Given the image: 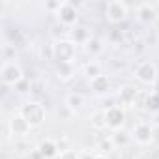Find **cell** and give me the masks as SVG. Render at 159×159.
Listing matches in <instances>:
<instances>
[{
	"label": "cell",
	"instance_id": "cell-11",
	"mask_svg": "<svg viewBox=\"0 0 159 159\" xmlns=\"http://www.w3.org/2000/svg\"><path fill=\"white\" fill-rule=\"evenodd\" d=\"M90 88H92V92L96 94V96H99V98H107L109 94H111V90H112V81H111V77L109 75H99V77H96V79H90Z\"/></svg>",
	"mask_w": 159,
	"mask_h": 159
},
{
	"label": "cell",
	"instance_id": "cell-31",
	"mask_svg": "<svg viewBox=\"0 0 159 159\" xmlns=\"http://www.w3.org/2000/svg\"><path fill=\"white\" fill-rule=\"evenodd\" d=\"M155 41H157V34H155V32H153L152 36L148 34V36H146V39H144V43H146V45H153Z\"/></svg>",
	"mask_w": 159,
	"mask_h": 159
},
{
	"label": "cell",
	"instance_id": "cell-28",
	"mask_svg": "<svg viewBox=\"0 0 159 159\" xmlns=\"http://www.w3.org/2000/svg\"><path fill=\"white\" fill-rule=\"evenodd\" d=\"M60 4H62V2H47V4H45V10H49V11H52V13L56 15V11H58Z\"/></svg>",
	"mask_w": 159,
	"mask_h": 159
},
{
	"label": "cell",
	"instance_id": "cell-25",
	"mask_svg": "<svg viewBox=\"0 0 159 159\" xmlns=\"http://www.w3.org/2000/svg\"><path fill=\"white\" fill-rule=\"evenodd\" d=\"M39 56H41V60L52 62V60H54V49H52V45H41V49H39Z\"/></svg>",
	"mask_w": 159,
	"mask_h": 159
},
{
	"label": "cell",
	"instance_id": "cell-6",
	"mask_svg": "<svg viewBox=\"0 0 159 159\" xmlns=\"http://www.w3.org/2000/svg\"><path fill=\"white\" fill-rule=\"evenodd\" d=\"M127 13H129V8L125 2L122 0H109L105 4V17L111 25H120L127 19Z\"/></svg>",
	"mask_w": 159,
	"mask_h": 159
},
{
	"label": "cell",
	"instance_id": "cell-8",
	"mask_svg": "<svg viewBox=\"0 0 159 159\" xmlns=\"http://www.w3.org/2000/svg\"><path fill=\"white\" fill-rule=\"evenodd\" d=\"M8 129H10V135H11V137H15V139H25V137L32 131V125L17 112V114H13V116L10 118Z\"/></svg>",
	"mask_w": 159,
	"mask_h": 159
},
{
	"label": "cell",
	"instance_id": "cell-10",
	"mask_svg": "<svg viewBox=\"0 0 159 159\" xmlns=\"http://www.w3.org/2000/svg\"><path fill=\"white\" fill-rule=\"evenodd\" d=\"M137 19L139 23L142 25H155L157 19H159V13H157V8L150 2H142L137 6Z\"/></svg>",
	"mask_w": 159,
	"mask_h": 159
},
{
	"label": "cell",
	"instance_id": "cell-32",
	"mask_svg": "<svg viewBox=\"0 0 159 159\" xmlns=\"http://www.w3.org/2000/svg\"><path fill=\"white\" fill-rule=\"evenodd\" d=\"M152 92H153L155 96H159V79H157V81H155V84L152 86Z\"/></svg>",
	"mask_w": 159,
	"mask_h": 159
},
{
	"label": "cell",
	"instance_id": "cell-30",
	"mask_svg": "<svg viewBox=\"0 0 159 159\" xmlns=\"http://www.w3.org/2000/svg\"><path fill=\"white\" fill-rule=\"evenodd\" d=\"M152 144L159 146V127L153 125V135H152Z\"/></svg>",
	"mask_w": 159,
	"mask_h": 159
},
{
	"label": "cell",
	"instance_id": "cell-5",
	"mask_svg": "<svg viewBox=\"0 0 159 159\" xmlns=\"http://www.w3.org/2000/svg\"><path fill=\"white\" fill-rule=\"evenodd\" d=\"M135 79L144 84V86H153L155 81L159 79V73H157V66L150 60H142L135 66Z\"/></svg>",
	"mask_w": 159,
	"mask_h": 159
},
{
	"label": "cell",
	"instance_id": "cell-18",
	"mask_svg": "<svg viewBox=\"0 0 159 159\" xmlns=\"http://www.w3.org/2000/svg\"><path fill=\"white\" fill-rule=\"evenodd\" d=\"M83 71H84V75L88 77V81H90V79H96V77L103 75V66L99 62H96V60H90V62L84 64V69Z\"/></svg>",
	"mask_w": 159,
	"mask_h": 159
},
{
	"label": "cell",
	"instance_id": "cell-37",
	"mask_svg": "<svg viewBox=\"0 0 159 159\" xmlns=\"http://www.w3.org/2000/svg\"><path fill=\"white\" fill-rule=\"evenodd\" d=\"M6 159H11V157H6Z\"/></svg>",
	"mask_w": 159,
	"mask_h": 159
},
{
	"label": "cell",
	"instance_id": "cell-27",
	"mask_svg": "<svg viewBox=\"0 0 159 159\" xmlns=\"http://www.w3.org/2000/svg\"><path fill=\"white\" fill-rule=\"evenodd\" d=\"M58 159H79V152H75V150H66V152H60V155H58Z\"/></svg>",
	"mask_w": 159,
	"mask_h": 159
},
{
	"label": "cell",
	"instance_id": "cell-35",
	"mask_svg": "<svg viewBox=\"0 0 159 159\" xmlns=\"http://www.w3.org/2000/svg\"><path fill=\"white\" fill-rule=\"evenodd\" d=\"M155 30L159 32V19H157V23H155Z\"/></svg>",
	"mask_w": 159,
	"mask_h": 159
},
{
	"label": "cell",
	"instance_id": "cell-34",
	"mask_svg": "<svg viewBox=\"0 0 159 159\" xmlns=\"http://www.w3.org/2000/svg\"><path fill=\"white\" fill-rule=\"evenodd\" d=\"M96 159H109V155H105V153H96Z\"/></svg>",
	"mask_w": 159,
	"mask_h": 159
},
{
	"label": "cell",
	"instance_id": "cell-14",
	"mask_svg": "<svg viewBox=\"0 0 159 159\" xmlns=\"http://www.w3.org/2000/svg\"><path fill=\"white\" fill-rule=\"evenodd\" d=\"M36 150L41 153L43 159H58L60 155V146H58V140L54 139H43Z\"/></svg>",
	"mask_w": 159,
	"mask_h": 159
},
{
	"label": "cell",
	"instance_id": "cell-36",
	"mask_svg": "<svg viewBox=\"0 0 159 159\" xmlns=\"http://www.w3.org/2000/svg\"><path fill=\"white\" fill-rule=\"evenodd\" d=\"M153 6H155V8H159V0H157V2H155V4H153Z\"/></svg>",
	"mask_w": 159,
	"mask_h": 159
},
{
	"label": "cell",
	"instance_id": "cell-15",
	"mask_svg": "<svg viewBox=\"0 0 159 159\" xmlns=\"http://www.w3.org/2000/svg\"><path fill=\"white\" fill-rule=\"evenodd\" d=\"M66 109L71 114H77L84 109V96L81 92H69L66 96Z\"/></svg>",
	"mask_w": 159,
	"mask_h": 159
},
{
	"label": "cell",
	"instance_id": "cell-9",
	"mask_svg": "<svg viewBox=\"0 0 159 159\" xmlns=\"http://www.w3.org/2000/svg\"><path fill=\"white\" fill-rule=\"evenodd\" d=\"M152 135H153V124H148V122H139L135 127H133V140L139 144V146H148L152 144Z\"/></svg>",
	"mask_w": 159,
	"mask_h": 159
},
{
	"label": "cell",
	"instance_id": "cell-2",
	"mask_svg": "<svg viewBox=\"0 0 159 159\" xmlns=\"http://www.w3.org/2000/svg\"><path fill=\"white\" fill-rule=\"evenodd\" d=\"M54 49V62L56 64H69L75 62V54H77V45L69 39V38H60L52 43Z\"/></svg>",
	"mask_w": 159,
	"mask_h": 159
},
{
	"label": "cell",
	"instance_id": "cell-21",
	"mask_svg": "<svg viewBox=\"0 0 159 159\" xmlns=\"http://www.w3.org/2000/svg\"><path fill=\"white\" fill-rule=\"evenodd\" d=\"M111 139H112V142H114V146H116V148H118V146H120V148H124V146H127V144L131 142V139H133V137H131V135H127V133L122 129V131H114V133L111 135Z\"/></svg>",
	"mask_w": 159,
	"mask_h": 159
},
{
	"label": "cell",
	"instance_id": "cell-29",
	"mask_svg": "<svg viewBox=\"0 0 159 159\" xmlns=\"http://www.w3.org/2000/svg\"><path fill=\"white\" fill-rule=\"evenodd\" d=\"M79 159H96V153L94 152H79Z\"/></svg>",
	"mask_w": 159,
	"mask_h": 159
},
{
	"label": "cell",
	"instance_id": "cell-23",
	"mask_svg": "<svg viewBox=\"0 0 159 159\" xmlns=\"http://www.w3.org/2000/svg\"><path fill=\"white\" fill-rule=\"evenodd\" d=\"M116 146H114V142H112V139L111 137H105V139H101L99 142H98V153H111L112 150H114Z\"/></svg>",
	"mask_w": 159,
	"mask_h": 159
},
{
	"label": "cell",
	"instance_id": "cell-4",
	"mask_svg": "<svg viewBox=\"0 0 159 159\" xmlns=\"http://www.w3.org/2000/svg\"><path fill=\"white\" fill-rule=\"evenodd\" d=\"M56 19L64 28H73L79 25V4L64 0L56 11Z\"/></svg>",
	"mask_w": 159,
	"mask_h": 159
},
{
	"label": "cell",
	"instance_id": "cell-3",
	"mask_svg": "<svg viewBox=\"0 0 159 159\" xmlns=\"http://www.w3.org/2000/svg\"><path fill=\"white\" fill-rule=\"evenodd\" d=\"M23 79H25V71H23V67L17 62L6 60L2 64V67H0V81H2L4 86H11L13 88L15 84H19L23 81Z\"/></svg>",
	"mask_w": 159,
	"mask_h": 159
},
{
	"label": "cell",
	"instance_id": "cell-12",
	"mask_svg": "<svg viewBox=\"0 0 159 159\" xmlns=\"http://www.w3.org/2000/svg\"><path fill=\"white\" fill-rule=\"evenodd\" d=\"M137 98H139V90H137V86H133V84H124V86H120V90H118V94H116V101H118L120 107H133L135 101H137Z\"/></svg>",
	"mask_w": 159,
	"mask_h": 159
},
{
	"label": "cell",
	"instance_id": "cell-20",
	"mask_svg": "<svg viewBox=\"0 0 159 159\" xmlns=\"http://www.w3.org/2000/svg\"><path fill=\"white\" fill-rule=\"evenodd\" d=\"M90 125L98 131L105 129L107 127V122H105V111H96L90 114Z\"/></svg>",
	"mask_w": 159,
	"mask_h": 159
},
{
	"label": "cell",
	"instance_id": "cell-33",
	"mask_svg": "<svg viewBox=\"0 0 159 159\" xmlns=\"http://www.w3.org/2000/svg\"><path fill=\"white\" fill-rule=\"evenodd\" d=\"M152 124H153L155 127H159V112H157V114H153V120H152Z\"/></svg>",
	"mask_w": 159,
	"mask_h": 159
},
{
	"label": "cell",
	"instance_id": "cell-26",
	"mask_svg": "<svg viewBox=\"0 0 159 159\" xmlns=\"http://www.w3.org/2000/svg\"><path fill=\"white\" fill-rule=\"evenodd\" d=\"M13 92H17V94H26V92H32V83H30L28 79L25 77L19 84H15V86H13Z\"/></svg>",
	"mask_w": 159,
	"mask_h": 159
},
{
	"label": "cell",
	"instance_id": "cell-7",
	"mask_svg": "<svg viewBox=\"0 0 159 159\" xmlns=\"http://www.w3.org/2000/svg\"><path fill=\"white\" fill-rule=\"evenodd\" d=\"M105 111V122H107V129H111L112 133L114 131H122L125 122H127V112L124 107L120 105H114L111 109H103Z\"/></svg>",
	"mask_w": 159,
	"mask_h": 159
},
{
	"label": "cell",
	"instance_id": "cell-19",
	"mask_svg": "<svg viewBox=\"0 0 159 159\" xmlns=\"http://www.w3.org/2000/svg\"><path fill=\"white\" fill-rule=\"evenodd\" d=\"M84 51H86V54H90V56H99V54L103 52V39L94 36V38L84 45Z\"/></svg>",
	"mask_w": 159,
	"mask_h": 159
},
{
	"label": "cell",
	"instance_id": "cell-24",
	"mask_svg": "<svg viewBox=\"0 0 159 159\" xmlns=\"http://www.w3.org/2000/svg\"><path fill=\"white\" fill-rule=\"evenodd\" d=\"M109 41H112V43H116V45L124 43V41H125V34H124V30H120V28H112V30H109Z\"/></svg>",
	"mask_w": 159,
	"mask_h": 159
},
{
	"label": "cell",
	"instance_id": "cell-13",
	"mask_svg": "<svg viewBox=\"0 0 159 159\" xmlns=\"http://www.w3.org/2000/svg\"><path fill=\"white\" fill-rule=\"evenodd\" d=\"M92 28L86 26V25H77L73 28H69V39L75 43V45H86L90 39H92Z\"/></svg>",
	"mask_w": 159,
	"mask_h": 159
},
{
	"label": "cell",
	"instance_id": "cell-16",
	"mask_svg": "<svg viewBox=\"0 0 159 159\" xmlns=\"http://www.w3.org/2000/svg\"><path fill=\"white\" fill-rule=\"evenodd\" d=\"M6 41H8V45H11V47L17 49V47H23L26 43V36L19 28H8L6 30Z\"/></svg>",
	"mask_w": 159,
	"mask_h": 159
},
{
	"label": "cell",
	"instance_id": "cell-1",
	"mask_svg": "<svg viewBox=\"0 0 159 159\" xmlns=\"http://www.w3.org/2000/svg\"><path fill=\"white\" fill-rule=\"evenodd\" d=\"M19 114L32 125V129L43 125V122H45V118H47L45 107H43L39 101H25V103L19 107Z\"/></svg>",
	"mask_w": 159,
	"mask_h": 159
},
{
	"label": "cell",
	"instance_id": "cell-17",
	"mask_svg": "<svg viewBox=\"0 0 159 159\" xmlns=\"http://www.w3.org/2000/svg\"><path fill=\"white\" fill-rule=\"evenodd\" d=\"M75 77V62L69 64H56V79L62 83H67Z\"/></svg>",
	"mask_w": 159,
	"mask_h": 159
},
{
	"label": "cell",
	"instance_id": "cell-22",
	"mask_svg": "<svg viewBox=\"0 0 159 159\" xmlns=\"http://www.w3.org/2000/svg\"><path fill=\"white\" fill-rule=\"evenodd\" d=\"M144 109L152 114H157L159 112V96H155L153 92H150L144 99Z\"/></svg>",
	"mask_w": 159,
	"mask_h": 159
}]
</instances>
